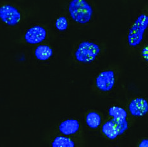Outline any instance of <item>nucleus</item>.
Returning a JSON list of instances; mask_svg holds the SVG:
<instances>
[{
	"instance_id": "dca6fc26",
	"label": "nucleus",
	"mask_w": 148,
	"mask_h": 147,
	"mask_svg": "<svg viewBox=\"0 0 148 147\" xmlns=\"http://www.w3.org/2000/svg\"><path fill=\"white\" fill-rule=\"evenodd\" d=\"M141 55L143 57V58L148 62V46L144 47L143 49L141 51Z\"/></svg>"
},
{
	"instance_id": "4468645a",
	"label": "nucleus",
	"mask_w": 148,
	"mask_h": 147,
	"mask_svg": "<svg viewBox=\"0 0 148 147\" xmlns=\"http://www.w3.org/2000/svg\"><path fill=\"white\" fill-rule=\"evenodd\" d=\"M112 121L115 123L116 126L118 129L119 131V136L123 135L125 133L129 128V124H128V121H127V119H115L112 118Z\"/></svg>"
},
{
	"instance_id": "39448f33",
	"label": "nucleus",
	"mask_w": 148,
	"mask_h": 147,
	"mask_svg": "<svg viewBox=\"0 0 148 147\" xmlns=\"http://www.w3.org/2000/svg\"><path fill=\"white\" fill-rule=\"evenodd\" d=\"M115 82V73L112 70H106L101 72L96 80V86L102 92H109L112 90Z\"/></svg>"
},
{
	"instance_id": "9d476101",
	"label": "nucleus",
	"mask_w": 148,
	"mask_h": 147,
	"mask_svg": "<svg viewBox=\"0 0 148 147\" xmlns=\"http://www.w3.org/2000/svg\"><path fill=\"white\" fill-rule=\"evenodd\" d=\"M34 54L37 59L41 61H46L53 55V49L46 45H40L35 50Z\"/></svg>"
},
{
	"instance_id": "423d86ee",
	"label": "nucleus",
	"mask_w": 148,
	"mask_h": 147,
	"mask_svg": "<svg viewBox=\"0 0 148 147\" xmlns=\"http://www.w3.org/2000/svg\"><path fill=\"white\" fill-rule=\"evenodd\" d=\"M46 37V31L41 26H34L27 30L25 34V41L31 44H39L45 41Z\"/></svg>"
},
{
	"instance_id": "7ed1b4c3",
	"label": "nucleus",
	"mask_w": 148,
	"mask_h": 147,
	"mask_svg": "<svg viewBox=\"0 0 148 147\" xmlns=\"http://www.w3.org/2000/svg\"><path fill=\"white\" fill-rule=\"evenodd\" d=\"M99 52V46L96 43L83 41L79 45L75 52V56L79 62L90 63L95 61Z\"/></svg>"
},
{
	"instance_id": "ddd939ff",
	"label": "nucleus",
	"mask_w": 148,
	"mask_h": 147,
	"mask_svg": "<svg viewBox=\"0 0 148 147\" xmlns=\"http://www.w3.org/2000/svg\"><path fill=\"white\" fill-rule=\"evenodd\" d=\"M108 114L110 117L115 119H127V112L125 109L119 106L110 107L108 110Z\"/></svg>"
},
{
	"instance_id": "1a4fd4ad",
	"label": "nucleus",
	"mask_w": 148,
	"mask_h": 147,
	"mask_svg": "<svg viewBox=\"0 0 148 147\" xmlns=\"http://www.w3.org/2000/svg\"><path fill=\"white\" fill-rule=\"evenodd\" d=\"M102 132L108 138L113 140L119 136V131L116 126L112 120L107 121L103 125Z\"/></svg>"
},
{
	"instance_id": "f3484780",
	"label": "nucleus",
	"mask_w": 148,
	"mask_h": 147,
	"mask_svg": "<svg viewBox=\"0 0 148 147\" xmlns=\"http://www.w3.org/2000/svg\"><path fill=\"white\" fill-rule=\"evenodd\" d=\"M139 147H148V139H143L140 142Z\"/></svg>"
},
{
	"instance_id": "f03ea898",
	"label": "nucleus",
	"mask_w": 148,
	"mask_h": 147,
	"mask_svg": "<svg viewBox=\"0 0 148 147\" xmlns=\"http://www.w3.org/2000/svg\"><path fill=\"white\" fill-rule=\"evenodd\" d=\"M147 28L148 15L142 13L137 16L129 30L127 41L130 47L135 48L140 44Z\"/></svg>"
},
{
	"instance_id": "0eeeda50",
	"label": "nucleus",
	"mask_w": 148,
	"mask_h": 147,
	"mask_svg": "<svg viewBox=\"0 0 148 147\" xmlns=\"http://www.w3.org/2000/svg\"><path fill=\"white\" fill-rule=\"evenodd\" d=\"M129 110L133 116H144L148 112V102L143 98H136L129 103Z\"/></svg>"
},
{
	"instance_id": "6e6552de",
	"label": "nucleus",
	"mask_w": 148,
	"mask_h": 147,
	"mask_svg": "<svg viewBox=\"0 0 148 147\" xmlns=\"http://www.w3.org/2000/svg\"><path fill=\"white\" fill-rule=\"evenodd\" d=\"M80 125L76 119H66L60 123L59 130L64 135H72L79 131Z\"/></svg>"
},
{
	"instance_id": "20e7f679",
	"label": "nucleus",
	"mask_w": 148,
	"mask_h": 147,
	"mask_svg": "<svg viewBox=\"0 0 148 147\" xmlns=\"http://www.w3.org/2000/svg\"><path fill=\"white\" fill-rule=\"evenodd\" d=\"M0 18L9 26H15L21 20V14L14 6L5 5L0 7Z\"/></svg>"
},
{
	"instance_id": "2eb2a0df",
	"label": "nucleus",
	"mask_w": 148,
	"mask_h": 147,
	"mask_svg": "<svg viewBox=\"0 0 148 147\" xmlns=\"http://www.w3.org/2000/svg\"><path fill=\"white\" fill-rule=\"evenodd\" d=\"M69 23L68 20L65 16H60L56 20L55 27L57 30L59 31H65L68 28Z\"/></svg>"
},
{
	"instance_id": "f8f14e48",
	"label": "nucleus",
	"mask_w": 148,
	"mask_h": 147,
	"mask_svg": "<svg viewBox=\"0 0 148 147\" xmlns=\"http://www.w3.org/2000/svg\"><path fill=\"white\" fill-rule=\"evenodd\" d=\"M53 147H74L75 143L68 137L60 136H57L52 143Z\"/></svg>"
},
{
	"instance_id": "9b49d317",
	"label": "nucleus",
	"mask_w": 148,
	"mask_h": 147,
	"mask_svg": "<svg viewBox=\"0 0 148 147\" xmlns=\"http://www.w3.org/2000/svg\"><path fill=\"white\" fill-rule=\"evenodd\" d=\"M86 124L90 128L96 129L100 126L101 122V118L98 113L90 112L86 116Z\"/></svg>"
},
{
	"instance_id": "f257e3e1",
	"label": "nucleus",
	"mask_w": 148,
	"mask_h": 147,
	"mask_svg": "<svg viewBox=\"0 0 148 147\" xmlns=\"http://www.w3.org/2000/svg\"><path fill=\"white\" fill-rule=\"evenodd\" d=\"M70 15L73 21L84 25L92 19L93 9L86 0H72L69 5Z\"/></svg>"
}]
</instances>
